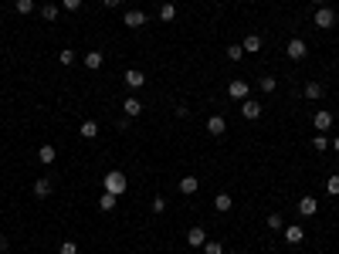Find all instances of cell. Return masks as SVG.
<instances>
[{
	"instance_id": "cell-1",
	"label": "cell",
	"mask_w": 339,
	"mask_h": 254,
	"mask_svg": "<svg viewBox=\"0 0 339 254\" xmlns=\"http://www.w3.org/2000/svg\"><path fill=\"white\" fill-rule=\"evenodd\" d=\"M102 187H105V193L122 196L129 190V180H126V173H119V170H109V173L102 176Z\"/></svg>"
},
{
	"instance_id": "cell-2",
	"label": "cell",
	"mask_w": 339,
	"mask_h": 254,
	"mask_svg": "<svg viewBox=\"0 0 339 254\" xmlns=\"http://www.w3.org/2000/svg\"><path fill=\"white\" fill-rule=\"evenodd\" d=\"M316 27H322V31L336 27V14H333V7H319V10H316Z\"/></svg>"
},
{
	"instance_id": "cell-3",
	"label": "cell",
	"mask_w": 339,
	"mask_h": 254,
	"mask_svg": "<svg viewBox=\"0 0 339 254\" xmlns=\"http://www.w3.org/2000/svg\"><path fill=\"white\" fill-rule=\"evenodd\" d=\"M305 51H309V48H305V41H302V38H292L288 44H285V55H288L292 61H302V58H305Z\"/></svg>"
},
{
	"instance_id": "cell-4",
	"label": "cell",
	"mask_w": 339,
	"mask_h": 254,
	"mask_svg": "<svg viewBox=\"0 0 339 254\" xmlns=\"http://www.w3.org/2000/svg\"><path fill=\"white\" fill-rule=\"evenodd\" d=\"M248 92H251V88H248V81H245V78H234L231 85H227V95H231V98H241V102H245Z\"/></svg>"
},
{
	"instance_id": "cell-5",
	"label": "cell",
	"mask_w": 339,
	"mask_h": 254,
	"mask_svg": "<svg viewBox=\"0 0 339 254\" xmlns=\"http://www.w3.org/2000/svg\"><path fill=\"white\" fill-rule=\"evenodd\" d=\"M187 244L190 248H204V244H207V231H204V227H190L187 231Z\"/></svg>"
},
{
	"instance_id": "cell-6",
	"label": "cell",
	"mask_w": 339,
	"mask_h": 254,
	"mask_svg": "<svg viewBox=\"0 0 339 254\" xmlns=\"http://www.w3.org/2000/svg\"><path fill=\"white\" fill-rule=\"evenodd\" d=\"M241 116L251 119V122H254V119H261V102H251V98H245V102H241Z\"/></svg>"
},
{
	"instance_id": "cell-7",
	"label": "cell",
	"mask_w": 339,
	"mask_h": 254,
	"mask_svg": "<svg viewBox=\"0 0 339 254\" xmlns=\"http://www.w3.org/2000/svg\"><path fill=\"white\" fill-rule=\"evenodd\" d=\"M299 214H302V217H316V214H319L316 196H302V200H299Z\"/></svg>"
},
{
	"instance_id": "cell-8",
	"label": "cell",
	"mask_w": 339,
	"mask_h": 254,
	"mask_svg": "<svg viewBox=\"0 0 339 254\" xmlns=\"http://www.w3.org/2000/svg\"><path fill=\"white\" fill-rule=\"evenodd\" d=\"M122 24H126V27H132V31H139V27L146 24V14H143V10H129V14L122 17Z\"/></svg>"
},
{
	"instance_id": "cell-9",
	"label": "cell",
	"mask_w": 339,
	"mask_h": 254,
	"mask_svg": "<svg viewBox=\"0 0 339 254\" xmlns=\"http://www.w3.org/2000/svg\"><path fill=\"white\" fill-rule=\"evenodd\" d=\"M241 48H245V55H258V51H261V34H248V38L241 41Z\"/></svg>"
},
{
	"instance_id": "cell-10",
	"label": "cell",
	"mask_w": 339,
	"mask_h": 254,
	"mask_svg": "<svg viewBox=\"0 0 339 254\" xmlns=\"http://www.w3.org/2000/svg\"><path fill=\"white\" fill-rule=\"evenodd\" d=\"M207 132H210V136H224V132H227V122L221 116H210L207 119Z\"/></svg>"
},
{
	"instance_id": "cell-11",
	"label": "cell",
	"mask_w": 339,
	"mask_h": 254,
	"mask_svg": "<svg viewBox=\"0 0 339 254\" xmlns=\"http://www.w3.org/2000/svg\"><path fill=\"white\" fill-rule=\"evenodd\" d=\"M312 126H316L319 132H329V129H333V112H316Z\"/></svg>"
},
{
	"instance_id": "cell-12",
	"label": "cell",
	"mask_w": 339,
	"mask_h": 254,
	"mask_svg": "<svg viewBox=\"0 0 339 254\" xmlns=\"http://www.w3.org/2000/svg\"><path fill=\"white\" fill-rule=\"evenodd\" d=\"M302 241H305V231H302L299 224L285 227V244H302Z\"/></svg>"
},
{
	"instance_id": "cell-13",
	"label": "cell",
	"mask_w": 339,
	"mask_h": 254,
	"mask_svg": "<svg viewBox=\"0 0 339 254\" xmlns=\"http://www.w3.org/2000/svg\"><path fill=\"white\" fill-rule=\"evenodd\" d=\"M126 85H129V88H143V85H146V75H143L139 68H129V71H126Z\"/></svg>"
},
{
	"instance_id": "cell-14",
	"label": "cell",
	"mask_w": 339,
	"mask_h": 254,
	"mask_svg": "<svg viewBox=\"0 0 339 254\" xmlns=\"http://www.w3.org/2000/svg\"><path fill=\"white\" fill-rule=\"evenodd\" d=\"M78 136H82V139H95V136H98V122H95V119H85L82 129H78Z\"/></svg>"
},
{
	"instance_id": "cell-15",
	"label": "cell",
	"mask_w": 339,
	"mask_h": 254,
	"mask_svg": "<svg viewBox=\"0 0 339 254\" xmlns=\"http://www.w3.org/2000/svg\"><path fill=\"white\" fill-rule=\"evenodd\" d=\"M122 109H126V116H143V102H139V98H126V102H122Z\"/></svg>"
},
{
	"instance_id": "cell-16",
	"label": "cell",
	"mask_w": 339,
	"mask_h": 254,
	"mask_svg": "<svg viewBox=\"0 0 339 254\" xmlns=\"http://www.w3.org/2000/svg\"><path fill=\"white\" fill-rule=\"evenodd\" d=\"M302 95L309 98V102H316V98L322 95V85H319V81H305V88H302Z\"/></svg>"
},
{
	"instance_id": "cell-17",
	"label": "cell",
	"mask_w": 339,
	"mask_h": 254,
	"mask_svg": "<svg viewBox=\"0 0 339 254\" xmlns=\"http://www.w3.org/2000/svg\"><path fill=\"white\" fill-rule=\"evenodd\" d=\"M197 187H200V183H197V176H183V180H180V193H183V196L197 193Z\"/></svg>"
},
{
	"instance_id": "cell-18",
	"label": "cell",
	"mask_w": 339,
	"mask_h": 254,
	"mask_svg": "<svg viewBox=\"0 0 339 254\" xmlns=\"http://www.w3.org/2000/svg\"><path fill=\"white\" fill-rule=\"evenodd\" d=\"M55 156H58V153H55V146H51V142H44V146L38 149V159L44 163V166H48V163H55Z\"/></svg>"
},
{
	"instance_id": "cell-19",
	"label": "cell",
	"mask_w": 339,
	"mask_h": 254,
	"mask_svg": "<svg viewBox=\"0 0 339 254\" xmlns=\"http://www.w3.org/2000/svg\"><path fill=\"white\" fill-rule=\"evenodd\" d=\"M85 68H88V71H98V68H102V51H88V55H85Z\"/></svg>"
},
{
	"instance_id": "cell-20",
	"label": "cell",
	"mask_w": 339,
	"mask_h": 254,
	"mask_svg": "<svg viewBox=\"0 0 339 254\" xmlns=\"http://www.w3.org/2000/svg\"><path fill=\"white\" fill-rule=\"evenodd\" d=\"M214 207H217L221 214H227V210L234 207V200H231V196H227V193H217V196H214Z\"/></svg>"
},
{
	"instance_id": "cell-21",
	"label": "cell",
	"mask_w": 339,
	"mask_h": 254,
	"mask_svg": "<svg viewBox=\"0 0 339 254\" xmlns=\"http://www.w3.org/2000/svg\"><path fill=\"white\" fill-rule=\"evenodd\" d=\"M48 193H51V180H34V196L44 200Z\"/></svg>"
},
{
	"instance_id": "cell-22",
	"label": "cell",
	"mask_w": 339,
	"mask_h": 254,
	"mask_svg": "<svg viewBox=\"0 0 339 254\" xmlns=\"http://www.w3.org/2000/svg\"><path fill=\"white\" fill-rule=\"evenodd\" d=\"M326 193H329V196H339V173H333L329 180H326Z\"/></svg>"
},
{
	"instance_id": "cell-23",
	"label": "cell",
	"mask_w": 339,
	"mask_h": 254,
	"mask_svg": "<svg viewBox=\"0 0 339 254\" xmlns=\"http://www.w3.org/2000/svg\"><path fill=\"white\" fill-rule=\"evenodd\" d=\"M258 85H261V92H275V88H278V78H275V75H264Z\"/></svg>"
},
{
	"instance_id": "cell-24",
	"label": "cell",
	"mask_w": 339,
	"mask_h": 254,
	"mask_svg": "<svg viewBox=\"0 0 339 254\" xmlns=\"http://www.w3.org/2000/svg\"><path fill=\"white\" fill-rule=\"evenodd\" d=\"M312 149H316V153H326V149H329V139H326V132H319V136L312 139Z\"/></svg>"
},
{
	"instance_id": "cell-25",
	"label": "cell",
	"mask_w": 339,
	"mask_h": 254,
	"mask_svg": "<svg viewBox=\"0 0 339 254\" xmlns=\"http://www.w3.org/2000/svg\"><path fill=\"white\" fill-rule=\"evenodd\" d=\"M173 17H176V7H173V3H163V7H160V20H167V24H170Z\"/></svg>"
},
{
	"instance_id": "cell-26",
	"label": "cell",
	"mask_w": 339,
	"mask_h": 254,
	"mask_svg": "<svg viewBox=\"0 0 339 254\" xmlns=\"http://www.w3.org/2000/svg\"><path fill=\"white\" fill-rule=\"evenodd\" d=\"M224 55H227V61H241V55H245V48H241V44H231V48H227Z\"/></svg>"
},
{
	"instance_id": "cell-27",
	"label": "cell",
	"mask_w": 339,
	"mask_h": 254,
	"mask_svg": "<svg viewBox=\"0 0 339 254\" xmlns=\"http://www.w3.org/2000/svg\"><path fill=\"white\" fill-rule=\"evenodd\" d=\"M204 254H224V244L221 241H207L204 244Z\"/></svg>"
},
{
	"instance_id": "cell-28",
	"label": "cell",
	"mask_w": 339,
	"mask_h": 254,
	"mask_svg": "<svg viewBox=\"0 0 339 254\" xmlns=\"http://www.w3.org/2000/svg\"><path fill=\"white\" fill-rule=\"evenodd\" d=\"M58 58H61L65 68H68V64H75V51H72V48H61V55H58Z\"/></svg>"
},
{
	"instance_id": "cell-29",
	"label": "cell",
	"mask_w": 339,
	"mask_h": 254,
	"mask_svg": "<svg viewBox=\"0 0 339 254\" xmlns=\"http://www.w3.org/2000/svg\"><path fill=\"white\" fill-rule=\"evenodd\" d=\"M268 227H271V231H282V227H285L282 214H268Z\"/></svg>"
},
{
	"instance_id": "cell-30",
	"label": "cell",
	"mask_w": 339,
	"mask_h": 254,
	"mask_svg": "<svg viewBox=\"0 0 339 254\" xmlns=\"http://www.w3.org/2000/svg\"><path fill=\"white\" fill-rule=\"evenodd\" d=\"M98 207H102V210H115V196H112V193H102Z\"/></svg>"
},
{
	"instance_id": "cell-31",
	"label": "cell",
	"mask_w": 339,
	"mask_h": 254,
	"mask_svg": "<svg viewBox=\"0 0 339 254\" xmlns=\"http://www.w3.org/2000/svg\"><path fill=\"white\" fill-rule=\"evenodd\" d=\"M41 17H44V20H58V7H55V3L41 7Z\"/></svg>"
},
{
	"instance_id": "cell-32",
	"label": "cell",
	"mask_w": 339,
	"mask_h": 254,
	"mask_svg": "<svg viewBox=\"0 0 339 254\" xmlns=\"http://www.w3.org/2000/svg\"><path fill=\"white\" fill-rule=\"evenodd\" d=\"M17 14H34V0H17Z\"/></svg>"
},
{
	"instance_id": "cell-33",
	"label": "cell",
	"mask_w": 339,
	"mask_h": 254,
	"mask_svg": "<svg viewBox=\"0 0 339 254\" xmlns=\"http://www.w3.org/2000/svg\"><path fill=\"white\" fill-rule=\"evenodd\" d=\"M58 254H78V244L75 241H61V251Z\"/></svg>"
},
{
	"instance_id": "cell-34",
	"label": "cell",
	"mask_w": 339,
	"mask_h": 254,
	"mask_svg": "<svg viewBox=\"0 0 339 254\" xmlns=\"http://www.w3.org/2000/svg\"><path fill=\"white\" fill-rule=\"evenodd\" d=\"M167 210V200L163 196H153V214H163Z\"/></svg>"
},
{
	"instance_id": "cell-35",
	"label": "cell",
	"mask_w": 339,
	"mask_h": 254,
	"mask_svg": "<svg viewBox=\"0 0 339 254\" xmlns=\"http://www.w3.org/2000/svg\"><path fill=\"white\" fill-rule=\"evenodd\" d=\"M61 7H65V10H78V7H82V0H61Z\"/></svg>"
},
{
	"instance_id": "cell-36",
	"label": "cell",
	"mask_w": 339,
	"mask_h": 254,
	"mask_svg": "<svg viewBox=\"0 0 339 254\" xmlns=\"http://www.w3.org/2000/svg\"><path fill=\"white\" fill-rule=\"evenodd\" d=\"M102 3H105V7H119L122 0H102Z\"/></svg>"
},
{
	"instance_id": "cell-37",
	"label": "cell",
	"mask_w": 339,
	"mask_h": 254,
	"mask_svg": "<svg viewBox=\"0 0 339 254\" xmlns=\"http://www.w3.org/2000/svg\"><path fill=\"white\" fill-rule=\"evenodd\" d=\"M7 251V237H0V254Z\"/></svg>"
},
{
	"instance_id": "cell-38",
	"label": "cell",
	"mask_w": 339,
	"mask_h": 254,
	"mask_svg": "<svg viewBox=\"0 0 339 254\" xmlns=\"http://www.w3.org/2000/svg\"><path fill=\"white\" fill-rule=\"evenodd\" d=\"M333 149H336V153H339V136H336V139H333Z\"/></svg>"
},
{
	"instance_id": "cell-39",
	"label": "cell",
	"mask_w": 339,
	"mask_h": 254,
	"mask_svg": "<svg viewBox=\"0 0 339 254\" xmlns=\"http://www.w3.org/2000/svg\"><path fill=\"white\" fill-rule=\"evenodd\" d=\"M316 3H319V7H329V0H316Z\"/></svg>"
}]
</instances>
